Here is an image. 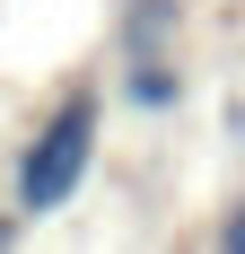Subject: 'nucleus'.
Segmentation results:
<instances>
[{"label": "nucleus", "instance_id": "nucleus-1", "mask_svg": "<svg viewBox=\"0 0 245 254\" xmlns=\"http://www.w3.org/2000/svg\"><path fill=\"white\" fill-rule=\"evenodd\" d=\"M97 140H105V88L97 79H79L53 97V114L35 123V140L18 149V176H9V210L26 219H53V210L79 202V184L97 167Z\"/></svg>", "mask_w": 245, "mask_h": 254}, {"label": "nucleus", "instance_id": "nucleus-2", "mask_svg": "<svg viewBox=\"0 0 245 254\" xmlns=\"http://www.w3.org/2000/svg\"><path fill=\"white\" fill-rule=\"evenodd\" d=\"M114 97L140 114V123H167V114H184V97H193V70L167 53H114Z\"/></svg>", "mask_w": 245, "mask_h": 254}, {"label": "nucleus", "instance_id": "nucleus-3", "mask_svg": "<svg viewBox=\"0 0 245 254\" xmlns=\"http://www.w3.org/2000/svg\"><path fill=\"white\" fill-rule=\"evenodd\" d=\"M193 18V0H122L114 9V53H167Z\"/></svg>", "mask_w": 245, "mask_h": 254}, {"label": "nucleus", "instance_id": "nucleus-4", "mask_svg": "<svg viewBox=\"0 0 245 254\" xmlns=\"http://www.w3.org/2000/svg\"><path fill=\"white\" fill-rule=\"evenodd\" d=\"M219 246H228V254H245V202H237V210L219 219Z\"/></svg>", "mask_w": 245, "mask_h": 254}]
</instances>
